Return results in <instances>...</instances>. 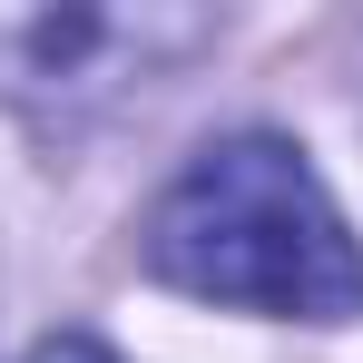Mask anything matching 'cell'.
Segmentation results:
<instances>
[{"label":"cell","instance_id":"cell-1","mask_svg":"<svg viewBox=\"0 0 363 363\" xmlns=\"http://www.w3.org/2000/svg\"><path fill=\"white\" fill-rule=\"evenodd\" d=\"M138 255L157 285L236 314H285V324H354L363 314V245L324 177L304 167L295 138L236 128L196 147L177 186L147 206Z\"/></svg>","mask_w":363,"mask_h":363},{"label":"cell","instance_id":"cell-2","mask_svg":"<svg viewBox=\"0 0 363 363\" xmlns=\"http://www.w3.org/2000/svg\"><path fill=\"white\" fill-rule=\"evenodd\" d=\"M216 50L206 10H0V99L30 118H99Z\"/></svg>","mask_w":363,"mask_h":363},{"label":"cell","instance_id":"cell-3","mask_svg":"<svg viewBox=\"0 0 363 363\" xmlns=\"http://www.w3.org/2000/svg\"><path fill=\"white\" fill-rule=\"evenodd\" d=\"M30 363H118L99 334H50V344H30Z\"/></svg>","mask_w":363,"mask_h":363}]
</instances>
